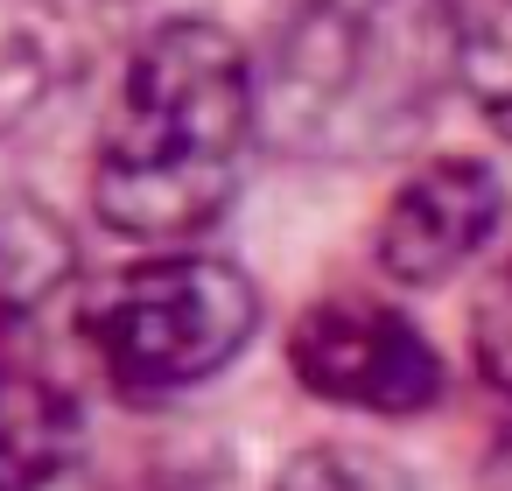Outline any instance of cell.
I'll return each instance as SVG.
<instances>
[{
  "label": "cell",
  "instance_id": "obj_1",
  "mask_svg": "<svg viewBox=\"0 0 512 491\" xmlns=\"http://www.w3.org/2000/svg\"><path fill=\"white\" fill-rule=\"evenodd\" d=\"M253 141L246 43L211 15H169L120 64L92 148V211L134 246H190L239 204Z\"/></svg>",
  "mask_w": 512,
  "mask_h": 491
},
{
  "label": "cell",
  "instance_id": "obj_2",
  "mask_svg": "<svg viewBox=\"0 0 512 491\" xmlns=\"http://www.w3.org/2000/svg\"><path fill=\"white\" fill-rule=\"evenodd\" d=\"M253 64V120L295 162L407 155L456 92V0H281Z\"/></svg>",
  "mask_w": 512,
  "mask_h": 491
},
{
  "label": "cell",
  "instance_id": "obj_3",
  "mask_svg": "<svg viewBox=\"0 0 512 491\" xmlns=\"http://www.w3.org/2000/svg\"><path fill=\"white\" fill-rule=\"evenodd\" d=\"M253 330L260 288L246 281V267L197 246L127 260L78 295V337L127 400H169L218 379L253 344Z\"/></svg>",
  "mask_w": 512,
  "mask_h": 491
},
{
  "label": "cell",
  "instance_id": "obj_4",
  "mask_svg": "<svg viewBox=\"0 0 512 491\" xmlns=\"http://www.w3.org/2000/svg\"><path fill=\"white\" fill-rule=\"evenodd\" d=\"M288 372L302 393L379 414V421H421L442 407L449 372L428 344V330L372 295H323L288 330Z\"/></svg>",
  "mask_w": 512,
  "mask_h": 491
},
{
  "label": "cell",
  "instance_id": "obj_5",
  "mask_svg": "<svg viewBox=\"0 0 512 491\" xmlns=\"http://www.w3.org/2000/svg\"><path fill=\"white\" fill-rule=\"evenodd\" d=\"M505 232V176L484 155H428L379 204L372 260L393 288H442Z\"/></svg>",
  "mask_w": 512,
  "mask_h": 491
},
{
  "label": "cell",
  "instance_id": "obj_6",
  "mask_svg": "<svg viewBox=\"0 0 512 491\" xmlns=\"http://www.w3.org/2000/svg\"><path fill=\"white\" fill-rule=\"evenodd\" d=\"M85 449V407L57 358L22 330L0 337V491H50Z\"/></svg>",
  "mask_w": 512,
  "mask_h": 491
},
{
  "label": "cell",
  "instance_id": "obj_7",
  "mask_svg": "<svg viewBox=\"0 0 512 491\" xmlns=\"http://www.w3.org/2000/svg\"><path fill=\"white\" fill-rule=\"evenodd\" d=\"M99 36V0H0V134L29 120Z\"/></svg>",
  "mask_w": 512,
  "mask_h": 491
},
{
  "label": "cell",
  "instance_id": "obj_8",
  "mask_svg": "<svg viewBox=\"0 0 512 491\" xmlns=\"http://www.w3.org/2000/svg\"><path fill=\"white\" fill-rule=\"evenodd\" d=\"M456 92L512 141V0H456Z\"/></svg>",
  "mask_w": 512,
  "mask_h": 491
},
{
  "label": "cell",
  "instance_id": "obj_9",
  "mask_svg": "<svg viewBox=\"0 0 512 491\" xmlns=\"http://www.w3.org/2000/svg\"><path fill=\"white\" fill-rule=\"evenodd\" d=\"M64 288V239L43 218H0V337L36 323V309Z\"/></svg>",
  "mask_w": 512,
  "mask_h": 491
},
{
  "label": "cell",
  "instance_id": "obj_10",
  "mask_svg": "<svg viewBox=\"0 0 512 491\" xmlns=\"http://www.w3.org/2000/svg\"><path fill=\"white\" fill-rule=\"evenodd\" d=\"M274 491H414L407 470L386 456V449H365V442H309L281 463Z\"/></svg>",
  "mask_w": 512,
  "mask_h": 491
},
{
  "label": "cell",
  "instance_id": "obj_11",
  "mask_svg": "<svg viewBox=\"0 0 512 491\" xmlns=\"http://www.w3.org/2000/svg\"><path fill=\"white\" fill-rule=\"evenodd\" d=\"M470 358H477L484 386H498L512 400V260H498L470 302Z\"/></svg>",
  "mask_w": 512,
  "mask_h": 491
},
{
  "label": "cell",
  "instance_id": "obj_12",
  "mask_svg": "<svg viewBox=\"0 0 512 491\" xmlns=\"http://www.w3.org/2000/svg\"><path fill=\"white\" fill-rule=\"evenodd\" d=\"M491 491H512V421H505V435L491 442Z\"/></svg>",
  "mask_w": 512,
  "mask_h": 491
},
{
  "label": "cell",
  "instance_id": "obj_13",
  "mask_svg": "<svg viewBox=\"0 0 512 491\" xmlns=\"http://www.w3.org/2000/svg\"><path fill=\"white\" fill-rule=\"evenodd\" d=\"M92 491H176V484H162V477H113V484H92Z\"/></svg>",
  "mask_w": 512,
  "mask_h": 491
}]
</instances>
